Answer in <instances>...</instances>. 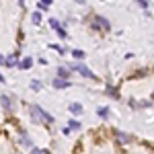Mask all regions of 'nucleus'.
<instances>
[{
	"instance_id": "obj_1",
	"label": "nucleus",
	"mask_w": 154,
	"mask_h": 154,
	"mask_svg": "<svg viewBox=\"0 0 154 154\" xmlns=\"http://www.w3.org/2000/svg\"><path fill=\"white\" fill-rule=\"evenodd\" d=\"M31 115H35V119L41 121V123H48V125L54 123V117H51L49 113H45L41 107H37V105H31Z\"/></svg>"
},
{
	"instance_id": "obj_2",
	"label": "nucleus",
	"mask_w": 154,
	"mask_h": 154,
	"mask_svg": "<svg viewBox=\"0 0 154 154\" xmlns=\"http://www.w3.org/2000/svg\"><path fill=\"white\" fill-rule=\"evenodd\" d=\"M74 70L80 72V74H82V76H86V78H97V76H95V74H93L91 70H88V68H86L84 64H78V66H74Z\"/></svg>"
},
{
	"instance_id": "obj_3",
	"label": "nucleus",
	"mask_w": 154,
	"mask_h": 154,
	"mask_svg": "<svg viewBox=\"0 0 154 154\" xmlns=\"http://www.w3.org/2000/svg\"><path fill=\"white\" fill-rule=\"evenodd\" d=\"M95 27H99L101 31H107V29H109V21L103 19V17H97L95 19Z\"/></svg>"
},
{
	"instance_id": "obj_4",
	"label": "nucleus",
	"mask_w": 154,
	"mask_h": 154,
	"mask_svg": "<svg viewBox=\"0 0 154 154\" xmlns=\"http://www.w3.org/2000/svg\"><path fill=\"white\" fill-rule=\"evenodd\" d=\"M115 138H117L119 144H128V142L131 140L130 136H128V134H123V131H117V134H115Z\"/></svg>"
},
{
	"instance_id": "obj_5",
	"label": "nucleus",
	"mask_w": 154,
	"mask_h": 154,
	"mask_svg": "<svg viewBox=\"0 0 154 154\" xmlns=\"http://www.w3.org/2000/svg\"><path fill=\"white\" fill-rule=\"evenodd\" d=\"M54 86H56V88H66V86H70V82H66V80H62V78H56V80H54Z\"/></svg>"
},
{
	"instance_id": "obj_6",
	"label": "nucleus",
	"mask_w": 154,
	"mask_h": 154,
	"mask_svg": "<svg viewBox=\"0 0 154 154\" xmlns=\"http://www.w3.org/2000/svg\"><path fill=\"white\" fill-rule=\"evenodd\" d=\"M0 101H2V107H4V109H6V111H11L12 103H11V99H8V97L4 95V97H2V99H0Z\"/></svg>"
},
{
	"instance_id": "obj_7",
	"label": "nucleus",
	"mask_w": 154,
	"mask_h": 154,
	"mask_svg": "<svg viewBox=\"0 0 154 154\" xmlns=\"http://www.w3.org/2000/svg\"><path fill=\"white\" fill-rule=\"evenodd\" d=\"M70 111L74 113V115H80V113H82V107L78 105V103H72V105H70Z\"/></svg>"
},
{
	"instance_id": "obj_8",
	"label": "nucleus",
	"mask_w": 154,
	"mask_h": 154,
	"mask_svg": "<svg viewBox=\"0 0 154 154\" xmlns=\"http://www.w3.org/2000/svg\"><path fill=\"white\" fill-rule=\"evenodd\" d=\"M31 64H33V60H31V58H25L23 62H21V64H19V66H21V68H23V70H27V68H29V66H31Z\"/></svg>"
},
{
	"instance_id": "obj_9",
	"label": "nucleus",
	"mask_w": 154,
	"mask_h": 154,
	"mask_svg": "<svg viewBox=\"0 0 154 154\" xmlns=\"http://www.w3.org/2000/svg\"><path fill=\"white\" fill-rule=\"evenodd\" d=\"M41 11H45V8H49V0H39V4H37Z\"/></svg>"
},
{
	"instance_id": "obj_10",
	"label": "nucleus",
	"mask_w": 154,
	"mask_h": 154,
	"mask_svg": "<svg viewBox=\"0 0 154 154\" xmlns=\"http://www.w3.org/2000/svg\"><path fill=\"white\" fill-rule=\"evenodd\" d=\"M33 23H35V25L41 23V14H39V12H33Z\"/></svg>"
},
{
	"instance_id": "obj_11",
	"label": "nucleus",
	"mask_w": 154,
	"mask_h": 154,
	"mask_svg": "<svg viewBox=\"0 0 154 154\" xmlns=\"http://www.w3.org/2000/svg\"><path fill=\"white\" fill-rule=\"evenodd\" d=\"M14 62H17V54H12L11 58L6 60V64H8V66H14Z\"/></svg>"
},
{
	"instance_id": "obj_12",
	"label": "nucleus",
	"mask_w": 154,
	"mask_h": 154,
	"mask_svg": "<svg viewBox=\"0 0 154 154\" xmlns=\"http://www.w3.org/2000/svg\"><path fill=\"white\" fill-rule=\"evenodd\" d=\"M31 86H33V91H41V82H39V80H33Z\"/></svg>"
},
{
	"instance_id": "obj_13",
	"label": "nucleus",
	"mask_w": 154,
	"mask_h": 154,
	"mask_svg": "<svg viewBox=\"0 0 154 154\" xmlns=\"http://www.w3.org/2000/svg\"><path fill=\"white\" fill-rule=\"evenodd\" d=\"M72 54H74V58H80V60L84 58V51H80V49H74Z\"/></svg>"
},
{
	"instance_id": "obj_14",
	"label": "nucleus",
	"mask_w": 154,
	"mask_h": 154,
	"mask_svg": "<svg viewBox=\"0 0 154 154\" xmlns=\"http://www.w3.org/2000/svg\"><path fill=\"white\" fill-rule=\"evenodd\" d=\"M31 154H49V150H43V148H35Z\"/></svg>"
},
{
	"instance_id": "obj_15",
	"label": "nucleus",
	"mask_w": 154,
	"mask_h": 154,
	"mask_svg": "<svg viewBox=\"0 0 154 154\" xmlns=\"http://www.w3.org/2000/svg\"><path fill=\"white\" fill-rule=\"evenodd\" d=\"M49 25H51V27H54L56 31H58V29H62V27H60V23L56 21V19H51V21H49Z\"/></svg>"
},
{
	"instance_id": "obj_16",
	"label": "nucleus",
	"mask_w": 154,
	"mask_h": 154,
	"mask_svg": "<svg viewBox=\"0 0 154 154\" xmlns=\"http://www.w3.org/2000/svg\"><path fill=\"white\" fill-rule=\"evenodd\" d=\"M60 76H64V78H66V76H70V70H66V68H60Z\"/></svg>"
},
{
	"instance_id": "obj_17",
	"label": "nucleus",
	"mask_w": 154,
	"mask_h": 154,
	"mask_svg": "<svg viewBox=\"0 0 154 154\" xmlns=\"http://www.w3.org/2000/svg\"><path fill=\"white\" fill-rule=\"evenodd\" d=\"M70 128H74V130H78V128H80V123H78V121H72V123H70Z\"/></svg>"
},
{
	"instance_id": "obj_18",
	"label": "nucleus",
	"mask_w": 154,
	"mask_h": 154,
	"mask_svg": "<svg viewBox=\"0 0 154 154\" xmlns=\"http://www.w3.org/2000/svg\"><path fill=\"white\" fill-rule=\"evenodd\" d=\"M99 115H107V107H101L99 109Z\"/></svg>"
},
{
	"instance_id": "obj_19",
	"label": "nucleus",
	"mask_w": 154,
	"mask_h": 154,
	"mask_svg": "<svg viewBox=\"0 0 154 154\" xmlns=\"http://www.w3.org/2000/svg\"><path fill=\"white\" fill-rule=\"evenodd\" d=\"M0 82H4V76H2V74H0Z\"/></svg>"
},
{
	"instance_id": "obj_20",
	"label": "nucleus",
	"mask_w": 154,
	"mask_h": 154,
	"mask_svg": "<svg viewBox=\"0 0 154 154\" xmlns=\"http://www.w3.org/2000/svg\"><path fill=\"white\" fill-rule=\"evenodd\" d=\"M2 62H4V58H2V56H0V64H2Z\"/></svg>"
}]
</instances>
